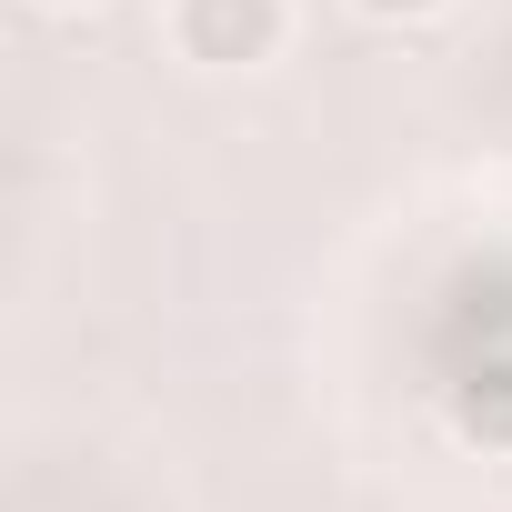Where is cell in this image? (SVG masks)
Instances as JSON below:
<instances>
[{
	"label": "cell",
	"mask_w": 512,
	"mask_h": 512,
	"mask_svg": "<svg viewBox=\"0 0 512 512\" xmlns=\"http://www.w3.org/2000/svg\"><path fill=\"white\" fill-rule=\"evenodd\" d=\"M161 31L191 71H262L292 41V0H171Z\"/></svg>",
	"instance_id": "6da1fadb"
},
{
	"label": "cell",
	"mask_w": 512,
	"mask_h": 512,
	"mask_svg": "<svg viewBox=\"0 0 512 512\" xmlns=\"http://www.w3.org/2000/svg\"><path fill=\"white\" fill-rule=\"evenodd\" d=\"M31 11H101V0H31Z\"/></svg>",
	"instance_id": "3957f363"
},
{
	"label": "cell",
	"mask_w": 512,
	"mask_h": 512,
	"mask_svg": "<svg viewBox=\"0 0 512 512\" xmlns=\"http://www.w3.org/2000/svg\"><path fill=\"white\" fill-rule=\"evenodd\" d=\"M352 11L372 21V31H422V21H442L452 0H352Z\"/></svg>",
	"instance_id": "7a4b0ae2"
}]
</instances>
